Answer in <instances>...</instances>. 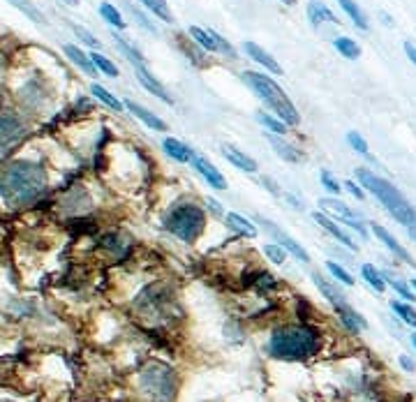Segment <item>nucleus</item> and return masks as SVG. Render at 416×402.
<instances>
[{
  "instance_id": "nucleus-1",
  "label": "nucleus",
  "mask_w": 416,
  "mask_h": 402,
  "mask_svg": "<svg viewBox=\"0 0 416 402\" xmlns=\"http://www.w3.org/2000/svg\"><path fill=\"white\" fill-rule=\"evenodd\" d=\"M49 181L42 164L12 160L0 169V197L10 210H23L44 197Z\"/></svg>"
},
{
  "instance_id": "nucleus-2",
  "label": "nucleus",
  "mask_w": 416,
  "mask_h": 402,
  "mask_svg": "<svg viewBox=\"0 0 416 402\" xmlns=\"http://www.w3.org/2000/svg\"><path fill=\"white\" fill-rule=\"evenodd\" d=\"M321 333L306 321L277 326L268 338L266 352L277 361H308L319 354Z\"/></svg>"
},
{
  "instance_id": "nucleus-3",
  "label": "nucleus",
  "mask_w": 416,
  "mask_h": 402,
  "mask_svg": "<svg viewBox=\"0 0 416 402\" xmlns=\"http://www.w3.org/2000/svg\"><path fill=\"white\" fill-rule=\"evenodd\" d=\"M356 178H359L361 188H366L398 225L407 227V229L416 225L414 206L405 199V194H402L393 183L384 181L382 176H375L373 171H368V169H356Z\"/></svg>"
},
{
  "instance_id": "nucleus-4",
  "label": "nucleus",
  "mask_w": 416,
  "mask_h": 402,
  "mask_svg": "<svg viewBox=\"0 0 416 402\" xmlns=\"http://www.w3.org/2000/svg\"><path fill=\"white\" fill-rule=\"evenodd\" d=\"M137 388L146 402H174L178 391L176 370L162 361H148L137 374Z\"/></svg>"
},
{
  "instance_id": "nucleus-5",
  "label": "nucleus",
  "mask_w": 416,
  "mask_h": 402,
  "mask_svg": "<svg viewBox=\"0 0 416 402\" xmlns=\"http://www.w3.org/2000/svg\"><path fill=\"white\" fill-rule=\"evenodd\" d=\"M241 79L250 86V90L259 97V100L266 104V107L273 111V114L280 118L285 125H299L301 123V116L296 107L292 104V100L287 97L285 90L277 86L273 79L266 77V74H259V72H243Z\"/></svg>"
},
{
  "instance_id": "nucleus-6",
  "label": "nucleus",
  "mask_w": 416,
  "mask_h": 402,
  "mask_svg": "<svg viewBox=\"0 0 416 402\" xmlns=\"http://www.w3.org/2000/svg\"><path fill=\"white\" fill-rule=\"evenodd\" d=\"M164 229L183 243H195L206 229V213L192 201L176 203L162 220Z\"/></svg>"
},
{
  "instance_id": "nucleus-7",
  "label": "nucleus",
  "mask_w": 416,
  "mask_h": 402,
  "mask_svg": "<svg viewBox=\"0 0 416 402\" xmlns=\"http://www.w3.org/2000/svg\"><path fill=\"white\" fill-rule=\"evenodd\" d=\"M319 206L326 210V213H331L333 217H338V222H342V225H347L349 229H354V232L359 234L361 239H368V229H366V225H363V220L354 213L352 208L347 206L345 201L331 199V197H324V199H319Z\"/></svg>"
},
{
  "instance_id": "nucleus-8",
  "label": "nucleus",
  "mask_w": 416,
  "mask_h": 402,
  "mask_svg": "<svg viewBox=\"0 0 416 402\" xmlns=\"http://www.w3.org/2000/svg\"><path fill=\"white\" fill-rule=\"evenodd\" d=\"M188 35L192 37L204 51H208V54H215V51H220V54L229 56L231 61L236 58L234 47H231L227 39H222V35H217L215 30H204V28H199V26H190Z\"/></svg>"
},
{
  "instance_id": "nucleus-9",
  "label": "nucleus",
  "mask_w": 416,
  "mask_h": 402,
  "mask_svg": "<svg viewBox=\"0 0 416 402\" xmlns=\"http://www.w3.org/2000/svg\"><path fill=\"white\" fill-rule=\"evenodd\" d=\"M26 137V125L17 114H0V153L17 146Z\"/></svg>"
},
{
  "instance_id": "nucleus-10",
  "label": "nucleus",
  "mask_w": 416,
  "mask_h": 402,
  "mask_svg": "<svg viewBox=\"0 0 416 402\" xmlns=\"http://www.w3.org/2000/svg\"><path fill=\"white\" fill-rule=\"evenodd\" d=\"M257 220H259L261 225H264V229H266V232H268L270 236H273L275 241H277V245L287 250V254L296 257V259H299L301 263H310V254H308V250L303 248L299 241H294L292 236L282 232L280 227H275V225H273V222H270V220H264V217H257Z\"/></svg>"
},
{
  "instance_id": "nucleus-11",
  "label": "nucleus",
  "mask_w": 416,
  "mask_h": 402,
  "mask_svg": "<svg viewBox=\"0 0 416 402\" xmlns=\"http://www.w3.org/2000/svg\"><path fill=\"white\" fill-rule=\"evenodd\" d=\"M192 169L208 183V188L220 190V192H222V190H227V178H224L220 174V169H215V164H210L206 157L195 155L192 157Z\"/></svg>"
},
{
  "instance_id": "nucleus-12",
  "label": "nucleus",
  "mask_w": 416,
  "mask_h": 402,
  "mask_svg": "<svg viewBox=\"0 0 416 402\" xmlns=\"http://www.w3.org/2000/svg\"><path fill=\"white\" fill-rule=\"evenodd\" d=\"M313 220H315L317 225H319L321 229H324V232H328V234L333 236L335 241L342 243V245H345V248H349V250H356V243L352 241V236H349V234L345 232V229H342V227H340L335 220H331V217H326L324 213H319V210H317V213H313Z\"/></svg>"
},
{
  "instance_id": "nucleus-13",
  "label": "nucleus",
  "mask_w": 416,
  "mask_h": 402,
  "mask_svg": "<svg viewBox=\"0 0 416 402\" xmlns=\"http://www.w3.org/2000/svg\"><path fill=\"white\" fill-rule=\"evenodd\" d=\"M335 312H338V317H340V324L347 328L349 333H354V335H359V333H363L368 328V321L361 317L356 310L349 305V303H342V305H335L333 308Z\"/></svg>"
},
{
  "instance_id": "nucleus-14",
  "label": "nucleus",
  "mask_w": 416,
  "mask_h": 402,
  "mask_svg": "<svg viewBox=\"0 0 416 402\" xmlns=\"http://www.w3.org/2000/svg\"><path fill=\"white\" fill-rule=\"evenodd\" d=\"M373 234L377 236V239H379L382 243H384V248H386V250H391L395 259H400V261H405V263H412V266H416V263H414V259H412V254H409L407 250L400 245V243H398V239H395V236H393L391 232H388V229H384V227H382V225H373Z\"/></svg>"
},
{
  "instance_id": "nucleus-15",
  "label": "nucleus",
  "mask_w": 416,
  "mask_h": 402,
  "mask_svg": "<svg viewBox=\"0 0 416 402\" xmlns=\"http://www.w3.org/2000/svg\"><path fill=\"white\" fill-rule=\"evenodd\" d=\"M135 74H137V79H139V83H141L143 88L148 90V93H153L155 97H160L164 104H174L171 95L167 93V88H164V86L157 81V79L150 74V72L143 68V65H135Z\"/></svg>"
},
{
  "instance_id": "nucleus-16",
  "label": "nucleus",
  "mask_w": 416,
  "mask_h": 402,
  "mask_svg": "<svg viewBox=\"0 0 416 402\" xmlns=\"http://www.w3.org/2000/svg\"><path fill=\"white\" fill-rule=\"evenodd\" d=\"M123 104H125V109H128L132 116H137L139 121H141L143 125H146V128L155 130V132H167V123H164L160 116H155L153 111L143 109L141 104H137V102H132V100L123 102Z\"/></svg>"
},
{
  "instance_id": "nucleus-17",
  "label": "nucleus",
  "mask_w": 416,
  "mask_h": 402,
  "mask_svg": "<svg viewBox=\"0 0 416 402\" xmlns=\"http://www.w3.org/2000/svg\"><path fill=\"white\" fill-rule=\"evenodd\" d=\"M243 51H246V54L252 58L255 63H259L264 70L273 72V74H282V68L277 65V61L268 54V51H264L259 44H255V42H243Z\"/></svg>"
},
{
  "instance_id": "nucleus-18",
  "label": "nucleus",
  "mask_w": 416,
  "mask_h": 402,
  "mask_svg": "<svg viewBox=\"0 0 416 402\" xmlns=\"http://www.w3.org/2000/svg\"><path fill=\"white\" fill-rule=\"evenodd\" d=\"M222 155L227 157V160L234 164L236 169L248 171V174H257V169H259L252 157L246 155V153H243V150H239V148H234V146H222Z\"/></svg>"
},
{
  "instance_id": "nucleus-19",
  "label": "nucleus",
  "mask_w": 416,
  "mask_h": 402,
  "mask_svg": "<svg viewBox=\"0 0 416 402\" xmlns=\"http://www.w3.org/2000/svg\"><path fill=\"white\" fill-rule=\"evenodd\" d=\"M313 280H315L317 289L321 292V296H324V299H326L328 303H331L333 308H335V305H342V303H347V296L340 292L338 285H333V282H328L326 278H321L319 273H315Z\"/></svg>"
},
{
  "instance_id": "nucleus-20",
  "label": "nucleus",
  "mask_w": 416,
  "mask_h": 402,
  "mask_svg": "<svg viewBox=\"0 0 416 402\" xmlns=\"http://www.w3.org/2000/svg\"><path fill=\"white\" fill-rule=\"evenodd\" d=\"M162 148H164V153H167L171 160H176V162H192V157H195V150L190 148V146H185L183 141H178V139H174V137H167V139L162 141Z\"/></svg>"
},
{
  "instance_id": "nucleus-21",
  "label": "nucleus",
  "mask_w": 416,
  "mask_h": 402,
  "mask_svg": "<svg viewBox=\"0 0 416 402\" xmlns=\"http://www.w3.org/2000/svg\"><path fill=\"white\" fill-rule=\"evenodd\" d=\"M308 19H310V23H313L315 28H317V26H321V23H335V21H338L333 12L328 10L321 0H310V3H308Z\"/></svg>"
},
{
  "instance_id": "nucleus-22",
  "label": "nucleus",
  "mask_w": 416,
  "mask_h": 402,
  "mask_svg": "<svg viewBox=\"0 0 416 402\" xmlns=\"http://www.w3.org/2000/svg\"><path fill=\"white\" fill-rule=\"evenodd\" d=\"M63 51H65V56H68L70 61L75 63L81 72H86L88 77H95L97 74V70H95V65H92L90 56H86L79 47H75V44H65Z\"/></svg>"
},
{
  "instance_id": "nucleus-23",
  "label": "nucleus",
  "mask_w": 416,
  "mask_h": 402,
  "mask_svg": "<svg viewBox=\"0 0 416 402\" xmlns=\"http://www.w3.org/2000/svg\"><path fill=\"white\" fill-rule=\"evenodd\" d=\"M268 143L270 146L275 148V153L282 157L285 162H301L303 160V155H301V150L296 148V146H292V143H287V141H282L280 137H275V134H268Z\"/></svg>"
},
{
  "instance_id": "nucleus-24",
  "label": "nucleus",
  "mask_w": 416,
  "mask_h": 402,
  "mask_svg": "<svg viewBox=\"0 0 416 402\" xmlns=\"http://www.w3.org/2000/svg\"><path fill=\"white\" fill-rule=\"evenodd\" d=\"M224 220H227L229 229H234L236 234L246 236V239H255V236H257V227L248 220V217H243L239 213H227V215H224Z\"/></svg>"
},
{
  "instance_id": "nucleus-25",
  "label": "nucleus",
  "mask_w": 416,
  "mask_h": 402,
  "mask_svg": "<svg viewBox=\"0 0 416 402\" xmlns=\"http://www.w3.org/2000/svg\"><path fill=\"white\" fill-rule=\"evenodd\" d=\"M361 278L368 282V287H373L375 292L377 294H382L386 289V280H384V275H382V271L379 268H375L373 263H363L361 266Z\"/></svg>"
},
{
  "instance_id": "nucleus-26",
  "label": "nucleus",
  "mask_w": 416,
  "mask_h": 402,
  "mask_svg": "<svg viewBox=\"0 0 416 402\" xmlns=\"http://www.w3.org/2000/svg\"><path fill=\"white\" fill-rule=\"evenodd\" d=\"M338 3H340V8L347 12V17L354 21L356 28L368 30V26H370V23H368V17L363 14V10L359 8V5L354 3V0H338Z\"/></svg>"
},
{
  "instance_id": "nucleus-27",
  "label": "nucleus",
  "mask_w": 416,
  "mask_h": 402,
  "mask_svg": "<svg viewBox=\"0 0 416 402\" xmlns=\"http://www.w3.org/2000/svg\"><path fill=\"white\" fill-rule=\"evenodd\" d=\"M90 93L95 95L102 104H107V107L114 109V111H123V107H125V104L118 100L116 95H111L109 90L104 88V86H100V83H92V86H90Z\"/></svg>"
},
{
  "instance_id": "nucleus-28",
  "label": "nucleus",
  "mask_w": 416,
  "mask_h": 402,
  "mask_svg": "<svg viewBox=\"0 0 416 402\" xmlns=\"http://www.w3.org/2000/svg\"><path fill=\"white\" fill-rule=\"evenodd\" d=\"M139 3H141L148 12H153V17L162 19L164 23H171V21H174V17H171V12H169L167 0H139Z\"/></svg>"
},
{
  "instance_id": "nucleus-29",
  "label": "nucleus",
  "mask_w": 416,
  "mask_h": 402,
  "mask_svg": "<svg viewBox=\"0 0 416 402\" xmlns=\"http://www.w3.org/2000/svg\"><path fill=\"white\" fill-rule=\"evenodd\" d=\"M333 47L338 49V54L349 58V61H356V58L361 56V47L354 42V39H349V37H335L333 39Z\"/></svg>"
},
{
  "instance_id": "nucleus-30",
  "label": "nucleus",
  "mask_w": 416,
  "mask_h": 402,
  "mask_svg": "<svg viewBox=\"0 0 416 402\" xmlns=\"http://www.w3.org/2000/svg\"><path fill=\"white\" fill-rule=\"evenodd\" d=\"M391 310L400 317V321H405L407 326L416 328V310L405 301H391Z\"/></svg>"
},
{
  "instance_id": "nucleus-31",
  "label": "nucleus",
  "mask_w": 416,
  "mask_h": 402,
  "mask_svg": "<svg viewBox=\"0 0 416 402\" xmlns=\"http://www.w3.org/2000/svg\"><path fill=\"white\" fill-rule=\"evenodd\" d=\"M100 17H102L109 26H114V28H118V30L125 28V19H123V14H121V12H118L111 3H102V5H100Z\"/></svg>"
},
{
  "instance_id": "nucleus-32",
  "label": "nucleus",
  "mask_w": 416,
  "mask_h": 402,
  "mask_svg": "<svg viewBox=\"0 0 416 402\" xmlns=\"http://www.w3.org/2000/svg\"><path fill=\"white\" fill-rule=\"evenodd\" d=\"M384 275V280H386V285H391L393 287V292L400 296V299H405V303H412V301H416V296H414V292L412 289L407 287V282L405 280H398V278H391L388 273H382Z\"/></svg>"
},
{
  "instance_id": "nucleus-33",
  "label": "nucleus",
  "mask_w": 416,
  "mask_h": 402,
  "mask_svg": "<svg viewBox=\"0 0 416 402\" xmlns=\"http://www.w3.org/2000/svg\"><path fill=\"white\" fill-rule=\"evenodd\" d=\"M114 39H116V44H118V49L123 51L125 58H128V61H130L132 65H143V56L139 54V51H137L135 47H132V44L128 42V39L121 37V35H116V32H114Z\"/></svg>"
},
{
  "instance_id": "nucleus-34",
  "label": "nucleus",
  "mask_w": 416,
  "mask_h": 402,
  "mask_svg": "<svg viewBox=\"0 0 416 402\" xmlns=\"http://www.w3.org/2000/svg\"><path fill=\"white\" fill-rule=\"evenodd\" d=\"M257 121H259L264 128H266L268 132H273V134L277 137H285L287 134V125L280 121V118H273L268 114H257Z\"/></svg>"
},
{
  "instance_id": "nucleus-35",
  "label": "nucleus",
  "mask_w": 416,
  "mask_h": 402,
  "mask_svg": "<svg viewBox=\"0 0 416 402\" xmlns=\"http://www.w3.org/2000/svg\"><path fill=\"white\" fill-rule=\"evenodd\" d=\"M326 268H328V273L333 275V280L335 282H340V285H345V287H354V278L349 275V271L347 268H342L340 263H335V261H326Z\"/></svg>"
},
{
  "instance_id": "nucleus-36",
  "label": "nucleus",
  "mask_w": 416,
  "mask_h": 402,
  "mask_svg": "<svg viewBox=\"0 0 416 402\" xmlns=\"http://www.w3.org/2000/svg\"><path fill=\"white\" fill-rule=\"evenodd\" d=\"M90 61H92V65H95L97 72H104L107 77H118V68L109 61L107 56H102V54H97V51H95V54H90Z\"/></svg>"
},
{
  "instance_id": "nucleus-37",
  "label": "nucleus",
  "mask_w": 416,
  "mask_h": 402,
  "mask_svg": "<svg viewBox=\"0 0 416 402\" xmlns=\"http://www.w3.org/2000/svg\"><path fill=\"white\" fill-rule=\"evenodd\" d=\"M264 254H266V259L273 261L275 266H282V263L287 261V250L280 248L277 243H268V245H264Z\"/></svg>"
},
{
  "instance_id": "nucleus-38",
  "label": "nucleus",
  "mask_w": 416,
  "mask_h": 402,
  "mask_svg": "<svg viewBox=\"0 0 416 402\" xmlns=\"http://www.w3.org/2000/svg\"><path fill=\"white\" fill-rule=\"evenodd\" d=\"M10 3H12V5H14V8H17V10H21V12H23V14H26V17H28V19H30V21H35V23H44V17H42V14H39V12H37V8H35V5H30V3H28V0H10Z\"/></svg>"
},
{
  "instance_id": "nucleus-39",
  "label": "nucleus",
  "mask_w": 416,
  "mask_h": 402,
  "mask_svg": "<svg viewBox=\"0 0 416 402\" xmlns=\"http://www.w3.org/2000/svg\"><path fill=\"white\" fill-rule=\"evenodd\" d=\"M347 143L352 146L356 153L363 155V157H370V150H368V141L363 139L359 132H347Z\"/></svg>"
},
{
  "instance_id": "nucleus-40",
  "label": "nucleus",
  "mask_w": 416,
  "mask_h": 402,
  "mask_svg": "<svg viewBox=\"0 0 416 402\" xmlns=\"http://www.w3.org/2000/svg\"><path fill=\"white\" fill-rule=\"evenodd\" d=\"M102 248H104V250H111V252L118 254V257L125 254V245L121 243V236H116V234L104 236V239H102Z\"/></svg>"
},
{
  "instance_id": "nucleus-41",
  "label": "nucleus",
  "mask_w": 416,
  "mask_h": 402,
  "mask_svg": "<svg viewBox=\"0 0 416 402\" xmlns=\"http://www.w3.org/2000/svg\"><path fill=\"white\" fill-rule=\"evenodd\" d=\"M319 181H321V185L326 188V190H328V192H331V194H340V190H342V188H340V183L335 181V178H333L331 174H328L326 169H324L321 174H319Z\"/></svg>"
},
{
  "instance_id": "nucleus-42",
  "label": "nucleus",
  "mask_w": 416,
  "mask_h": 402,
  "mask_svg": "<svg viewBox=\"0 0 416 402\" xmlns=\"http://www.w3.org/2000/svg\"><path fill=\"white\" fill-rule=\"evenodd\" d=\"M72 30L77 32V37L81 39L83 44H88V47H92V49H100V39H95L88 30L81 28V26H72Z\"/></svg>"
},
{
  "instance_id": "nucleus-43",
  "label": "nucleus",
  "mask_w": 416,
  "mask_h": 402,
  "mask_svg": "<svg viewBox=\"0 0 416 402\" xmlns=\"http://www.w3.org/2000/svg\"><path fill=\"white\" fill-rule=\"evenodd\" d=\"M345 190H347V192L352 194V197H356V199H363V197H366V194H363V188L356 185L354 181H347V183H345Z\"/></svg>"
},
{
  "instance_id": "nucleus-44",
  "label": "nucleus",
  "mask_w": 416,
  "mask_h": 402,
  "mask_svg": "<svg viewBox=\"0 0 416 402\" xmlns=\"http://www.w3.org/2000/svg\"><path fill=\"white\" fill-rule=\"evenodd\" d=\"M398 363H400V368H402L405 372H414V370H416V363H414L412 359H409V356H405V354H402L400 359H398Z\"/></svg>"
},
{
  "instance_id": "nucleus-45",
  "label": "nucleus",
  "mask_w": 416,
  "mask_h": 402,
  "mask_svg": "<svg viewBox=\"0 0 416 402\" xmlns=\"http://www.w3.org/2000/svg\"><path fill=\"white\" fill-rule=\"evenodd\" d=\"M405 54H407V58L412 61L414 65H416V47L412 42H405Z\"/></svg>"
},
{
  "instance_id": "nucleus-46",
  "label": "nucleus",
  "mask_w": 416,
  "mask_h": 402,
  "mask_svg": "<svg viewBox=\"0 0 416 402\" xmlns=\"http://www.w3.org/2000/svg\"><path fill=\"white\" fill-rule=\"evenodd\" d=\"M206 206H208V210H210V213H213V215H224V213H222V208H220V203H217L215 199H208V201H206Z\"/></svg>"
},
{
  "instance_id": "nucleus-47",
  "label": "nucleus",
  "mask_w": 416,
  "mask_h": 402,
  "mask_svg": "<svg viewBox=\"0 0 416 402\" xmlns=\"http://www.w3.org/2000/svg\"><path fill=\"white\" fill-rule=\"evenodd\" d=\"M261 183L266 185V190H268L270 194H280V190H277V185H275L273 181H270V178H261Z\"/></svg>"
},
{
  "instance_id": "nucleus-48",
  "label": "nucleus",
  "mask_w": 416,
  "mask_h": 402,
  "mask_svg": "<svg viewBox=\"0 0 416 402\" xmlns=\"http://www.w3.org/2000/svg\"><path fill=\"white\" fill-rule=\"evenodd\" d=\"M61 3L70 5V8H77V5H79V0H61Z\"/></svg>"
},
{
  "instance_id": "nucleus-49",
  "label": "nucleus",
  "mask_w": 416,
  "mask_h": 402,
  "mask_svg": "<svg viewBox=\"0 0 416 402\" xmlns=\"http://www.w3.org/2000/svg\"><path fill=\"white\" fill-rule=\"evenodd\" d=\"M409 236H412V239L416 241V225H414V227H409Z\"/></svg>"
},
{
  "instance_id": "nucleus-50",
  "label": "nucleus",
  "mask_w": 416,
  "mask_h": 402,
  "mask_svg": "<svg viewBox=\"0 0 416 402\" xmlns=\"http://www.w3.org/2000/svg\"><path fill=\"white\" fill-rule=\"evenodd\" d=\"M412 345L416 347V333H412Z\"/></svg>"
},
{
  "instance_id": "nucleus-51",
  "label": "nucleus",
  "mask_w": 416,
  "mask_h": 402,
  "mask_svg": "<svg viewBox=\"0 0 416 402\" xmlns=\"http://www.w3.org/2000/svg\"><path fill=\"white\" fill-rule=\"evenodd\" d=\"M282 3H287V5H294V3H296V0H282Z\"/></svg>"
},
{
  "instance_id": "nucleus-52",
  "label": "nucleus",
  "mask_w": 416,
  "mask_h": 402,
  "mask_svg": "<svg viewBox=\"0 0 416 402\" xmlns=\"http://www.w3.org/2000/svg\"><path fill=\"white\" fill-rule=\"evenodd\" d=\"M412 287H414V289H416V280H412Z\"/></svg>"
},
{
  "instance_id": "nucleus-53",
  "label": "nucleus",
  "mask_w": 416,
  "mask_h": 402,
  "mask_svg": "<svg viewBox=\"0 0 416 402\" xmlns=\"http://www.w3.org/2000/svg\"><path fill=\"white\" fill-rule=\"evenodd\" d=\"M0 107H3V95H0Z\"/></svg>"
},
{
  "instance_id": "nucleus-54",
  "label": "nucleus",
  "mask_w": 416,
  "mask_h": 402,
  "mask_svg": "<svg viewBox=\"0 0 416 402\" xmlns=\"http://www.w3.org/2000/svg\"><path fill=\"white\" fill-rule=\"evenodd\" d=\"M0 402H14V400H0Z\"/></svg>"
}]
</instances>
